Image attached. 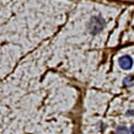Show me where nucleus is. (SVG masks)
Returning a JSON list of instances; mask_svg holds the SVG:
<instances>
[{"label": "nucleus", "instance_id": "nucleus-1", "mask_svg": "<svg viewBox=\"0 0 134 134\" xmlns=\"http://www.w3.org/2000/svg\"><path fill=\"white\" fill-rule=\"evenodd\" d=\"M103 26H105V22H103V20H102L101 17H92L91 21H90V25H89L91 33L100 32Z\"/></svg>", "mask_w": 134, "mask_h": 134}, {"label": "nucleus", "instance_id": "nucleus-2", "mask_svg": "<svg viewBox=\"0 0 134 134\" xmlns=\"http://www.w3.org/2000/svg\"><path fill=\"white\" fill-rule=\"evenodd\" d=\"M118 63H119V66H121L122 69L128 70V69H130L132 65H133V59H132L129 55H123V57L119 58Z\"/></svg>", "mask_w": 134, "mask_h": 134}, {"label": "nucleus", "instance_id": "nucleus-3", "mask_svg": "<svg viewBox=\"0 0 134 134\" xmlns=\"http://www.w3.org/2000/svg\"><path fill=\"white\" fill-rule=\"evenodd\" d=\"M129 133H130V130L127 129V127H124V126H119L116 129V134H129Z\"/></svg>", "mask_w": 134, "mask_h": 134}, {"label": "nucleus", "instance_id": "nucleus-4", "mask_svg": "<svg viewBox=\"0 0 134 134\" xmlns=\"http://www.w3.org/2000/svg\"><path fill=\"white\" fill-rule=\"evenodd\" d=\"M133 82H134L133 76H128V77H126V80L123 81V84H124V86H130Z\"/></svg>", "mask_w": 134, "mask_h": 134}, {"label": "nucleus", "instance_id": "nucleus-5", "mask_svg": "<svg viewBox=\"0 0 134 134\" xmlns=\"http://www.w3.org/2000/svg\"><path fill=\"white\" fill-rule=\"evenodd\" d=\"M130 133H133L134 134V123H133V124H132V127H130Z\"/></svg>", "mask_w": 134, "mask_h": 134}]
</instances>
